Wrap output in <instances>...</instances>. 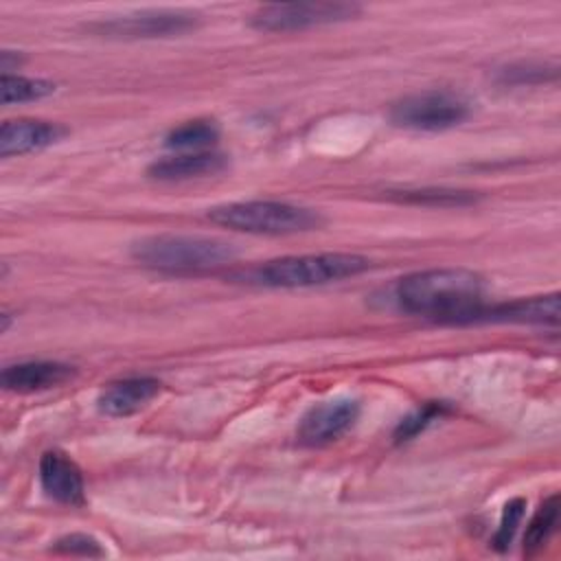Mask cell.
<instances>
[{
	"mask_svg": "<svg viewBox=\"0 0 561 561\" xmlns=\"http://www.w3.org/2000/svg\"><path fill=\"white\" fill-rule=\"evenodd\" d=\"M561 298L559 294L519 298L511 302H502L495 307H482L478 320L493 322H522V324H557L561 316Z\"/></svg>",
	"mask_w": 561,
	"mask_h": 561,
	"instance_id": "13",
	"label": "cell"
},
{
	"mask_svg": "<svg viewBox=\"0 0 561 561\" xmlns=\"http://www.w3.org/2000/svg\"><path fill=\"white\" fill-rule=\"evenodd\" d=\"M359 416V403L351 399L324 401L313 405L298 425V440L309 447H320L337 440Z\"/></svg>",
	"mask_w": 561,
	"mask_h": 561,
	"instance_id": "8",
	"label": "cell"
},
{
	"mask_svg": "<svg viewBox=\"0 0 561 561\" xmlns=\"http://www.w3.org/2000/svg\"><path fill=\"white\" fill-rule=\"evenodd\" d=\"M219 138V127L215 121L208 118H197V121H186L178 127H173L167 138L164 145L171 149H180L184 151H208L210 145H215Z\"/></svg>",
	"mask_w": 561,
	"mask_h": 561,
	"instance_id": "15",
	"label": "cell"
},
{
	"mask_svg": "<svg viewBox=\"0 0 561 561\" xmlns=\"http://www.w3.org/2000/svg\"><path fill=\"white\" fill-rule=\"evenodd\" d=\"M524 513H526V500L513 497V500L506 502V506L502 511V517H500V526H497V530L491 539L495 550L504 552L511 546V541H513V537H515V533H517V528L524 519Z\"/></svg>",
	"mask_w": 561,
	"mask_h": 561,
	"instance_id": "20",
	"label": "cell"
},
{
	"mask_svg": "<svg viewBox=\"0 0 561 561\" xmlns=\"http://www.w3.org/2000/svg\"><path fill=\"white\" fill-rule=\"evenodd\" d=\"M445 412H447V405H445V403H438V401L425 403L423 408L414 410L412 414H408V416L397 425V430H394V440H397V443H403V440L414 438L419 432H423L430 423H434L436 419H440Z\"/></svg>",
	"mask_w": 561,
	"mask_h": 561,
	"instance_id": "18",
	"label": "cell"
},
{
	"mask_svg": "<svg viewBox=\"0 0 561 561\" xmlns=\"http://www.w3.org/2000/svg\"><path fill=\"white\" fill-rule=\"evenodd\" d=\"M55 548L59 552L81 554V557H101L103 554V548L99 546V541L94 537L81 535V533H72V535H66V537L57 539Z\"/></svg>",
	"mask_w": 561,
	"mask_h": 561,
	"instance_id": "21",
	"label": "cell"
},
{
	"mask_svg": "<svg viewBox=\"0 0 561 561\" xmlns=\"http://www.w3.org/2000/svg\"><path fill=\"white\" fill-rule=\"evenodd\" d=\"M160 392L153 377H127L105 386L96 397V408L107 416H129Z\"/></svg>",
	"mask_w": 561,
	"mask_h": 561,
	"instance_id": "12",
	"label": "cell"
},
{
	"mask_svg": "<svg viewBox=\"0 0 561 561\" xmlns=\"http://www.w3.org/2000/svg\"><path fill=\"white\" fill-rule=\"evenodd\" d=\"M68 129L59 123L35 121V118H15L7 121L0 127V156H22L31 151H39L59 142Z\"/></svg>",
	"mask_w": 561,
	"mask_h": 561,
	"instance_id": "10",
	"label": "cell"
},
{
	"mask_svg": "<svg viewBox=\"0 0 561 561\" xmlns=\"http://www.w3.org/2000/svg\"><path fill=\"white\" fill-rule=\"evenodd\" d=\"M53 92H55V83H50L46 79H31V77H20V75H2V79H0L2 105L44 99Z\"/></svg>",
	"mask_w": 561,
	"mask_h": 561,
	"instance_id": "16",
	"label": "cell"
},
{
	"mask_svg": "<svg viewBox=\"0 0 561 561\" xmlns=\"http://www.w3.org/2000/svg\"><path fill=\"white\" fill-rule=\"evenodd\" d=\"M39 484L44 493L66 506L83 504V476L72 458L50 449L39 458Z\"/></svg>",
	"mask_w": 561,
	"mask_h": 561,
	"instance_id": "9",
	"label": "cell"
},
{
	"mask_svg": "<svg viewBox=\"0 0 561 561\" xmlns=\"http://www.w3.org/2000/svg\"><path fill=\"white\" fill-rule=\"evenodd\" d=\"M197 26V15L188 11H140L134 15L101 20L88 28L103 37L118 39H151V37H171L188 33Z\"/></svg>",
	"mask_w": 561,
	"mask_h": 561,
	"instance_id": "7",
	"label": "cell"
},
{
	"mask_svg": "<svg viewBox=\"0 0 561 561\" xmlns=\"http://www.w3.org/2000/svg\"><path fill=\"white\" fill-rule=\"evenodd\" d=\"M208 219L217 226L252 234H294L313 230L322 224L320 213L313 208L270 199L230 202L215 206L208 210Z\"/></svg>",
	"mask_w": 561,
	"mask_h": 561,
	"instance_id": "4",
	"label": "cell"
},
{
	"mask_svg": "<svg viewBox=\"0 0 561 561\" xmlns=\"http://www.w3.org/2000/svg\"><path fill=\"white\" fill-rule=\"evenodd\" d=\"M362 7L355 2H285V4H265L259 7L250 24L256 31L285 33L302 31L311 26L344 22L359 15Z\"/></svg>",
	"mask_w": 561,
	"mask_h": 561,
	"instance_id": "5",
	"label": "cell"
},
{
	"mask_svg": "<svg viewBox=\"0 0 561 561\" xmlns=\"http://www.w3.org/2000/svg\"><path fill=\"white\" fill-rule=\"evenodd\" d=\"M559 522V495H550L533 515L526 535H524V552H533L541 548L550 535L554 533Z\"/></svg>",
	"mask_w": 561,
	"mask_h": 561,
	"instance_id": "17",
	"label": "cell"
},
{
	"mask_svg": "<svg viewBox=\"0 0 561 561\" xmlns=\"http://www.w3.org/2000/svg\"><path fill=\"white\" fill-rule=\"evenodd\" d=\"M469 116V105L451 92H419L403 96L390 107V121L405 129L440 131L460 125Z\"/></svg>",
	"mask_w": 561,
	"mask_h": 561,
	"instance_id": "6",
	"label": "cell"
},
{
	"mask_svg": "<svg viewBox=\"0 0 561 561\" xmlns=\"http://www.w3.org/2000/svg\"><path fill=\"white\" fill-rule=\"evenodd\" d=\"M20 64H22V57L15 55L13 50H2V53H0V68H2V75H11V70H18Z\"/></svg>",
	"mask_w": 561,
	"mask_h": 561,
	"instance_id": "23",
	"label": "cell"
},
{
	"mask_svg": "<svg viewBox=\"0 0 561 561\" xmlns=\"http://www.w3.org/2000/svg\"><path fill=\"white\" fill-rule=\"evenodd\" d=\"M504 81L508 83H533V81H543L546 79V68L543 66H526V68H506L502 70Z\"/></svg>",
	"mask_w": 561,
	"mask_h": 561,
	"instance_id": "22",
	"label": "cell"
},
{
	"mask_svg": "<svg viewBox=\"0 0 561 561\" xmlns=\"http://www.w3.org/2000/svg\"><path fill=\"white\" fill-rule=\"evenodd\" d=\"M226 164H228L226 156L215 153V151H184V153L151 162L147 173L153 180L180 182V180H191V178L215 175V173L224 171Z\"/></svg>",
	"mask_w": 561,
	"mask_h": 561,
	"instance_id": "14",
	"label": "cell"
},
{
	"mask_svg": "<svg viewBox=\"0 0 561 561\" xmlns=\"http://www.w3.org/2000/svg\"><path fill=\"white\" fill-rule=\"evenodd\" d=\"M403 311L440 322H476L484 307L482 276L465 267H434L408 274L397 285Z\"/></svg>",
	"mask_w": 561,
	"mask_h": 561,
	"instance_id": "1",
	"label": "cell"
},
{
	"mask_svg": "<svg viewBox=\"0 0 561 561\" xmlns=\"http://www.w3.org/2000/svg\"><path fill=\"white\" fill-rule=\"evenodd\" d=\"M370 267V261L359 254L348 252H322V254H300L283 256L241 272L239 278L250 285L261 287H313L324 283H335L342 278L357 276Z\"/></svg>",
	"mask_w": 561,
	"mask_h": 561,
	"instance_id": "2",
	"label": "cell"
},
{
	"mask_svg": "<svg viewBox=\"0 0 561 561\" xmlns=\"http://www.w3.org/2000/svg\"><path fill=\"white\" fill-rule=\"evenodd\" d=\"M75 377V368L61 362H20L7 366L0 383L11 392H39L57 388Z\"/></svg>",
	"mask_w": 561,
	"mask_h": 561,
	"instance_id": "11",
	"label": "cell"
},
{
	"mask_svg": "<svg viewBox=\"0 0 561 561\" xmlns=\"http://www.w3.org/2000/svg\"><path fill=\"white\" fill-rule=\"evenodd\" d=\"M401 202L425 204V206H465L476 202V195L465 191H445V188H421V191H401Z\"/></svg>",
	"mask_w": 561,
	"mask_h": 561,
	"instance_id": "19",
	"label": "cell"
},
{
	"mask_svg": "<svg viewBox=\"0 0 561 561\" xmlns=\"http://www.w3.org/2000/svg\"><path fill=\"white\" fill-rule=\"evenodd\" d=\"M131 256L153 270L199 272L232 263L239 250L228 241L210 237L151 234L131 245Z\"/></svg>",
	"mask_w": 561,
	"mask_h": 561,
	"instance_id": "3",
	"label": "cell"
}]
</instances>
